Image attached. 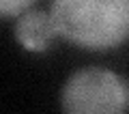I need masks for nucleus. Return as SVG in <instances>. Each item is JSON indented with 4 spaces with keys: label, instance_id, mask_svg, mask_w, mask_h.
Returning <instances> with one entry per match:
<instances>
[{
    "label": "nucleus",
    "instance_id": "3",
    "mask_svg": "<svg viewBox=\"0 0 129 114\" xmlns=\"http://www.w3.org/2000/svg\"><path fill=\"white\" fill-rule=\"evenodd\" d=\"M15 19L17 22H15L13 35L17 39V43L26 52H35V54L47 52L52 47V43H54V39L58 37L52 13H45V11H26V13H22Z\"/></svg>",
    "mask_w": 129,
    "mask_h": 114
},
{
    "label": "nucleus",
    "instance_id": "2",
    "mask_svg": "<svg viewBox=\"0 0 129 114\" xmlns=\"http://www.w3.org/2000/svg\"><path fill=\"white\" fill-rule=\"evenodd\" d=\"M60 108L69 114H118L129 108V86L110 69L84 67L67 78Z\"/></svg>",
    "mask_w": 129,
    "mask_h": 114
},
{
    "label": "nucleus",
    "instance_id": "4",
    "mask_svg": "<svg viewBox=\"0 0 129 114\" xmlns=\"http://www.w3.org/2000/svg\"><path fill=\"white\" fill-rule=\"evenodd\" d=\"M37 0H0V15L5 19L11 17H19L22 13L30 11V7L35 5Z\"/></svg>",
    "mask_w": 129,
    "mask_h": 114
},
{
    "label": "nucleus",
    "instance_id": "1",
    "mask_svg": "<svg viewBox=\"0 0 129 114\" xmlns=\"http://www.w3.org/2000/svg\"><path fill=\"white\" fill-rule=\"evenodd\" d=\"M58 37L88 52H108L129 39V0H52Z\"/></svg>",
    "mask_w": 129,
    "mask_h": 114
}]
</instances>
